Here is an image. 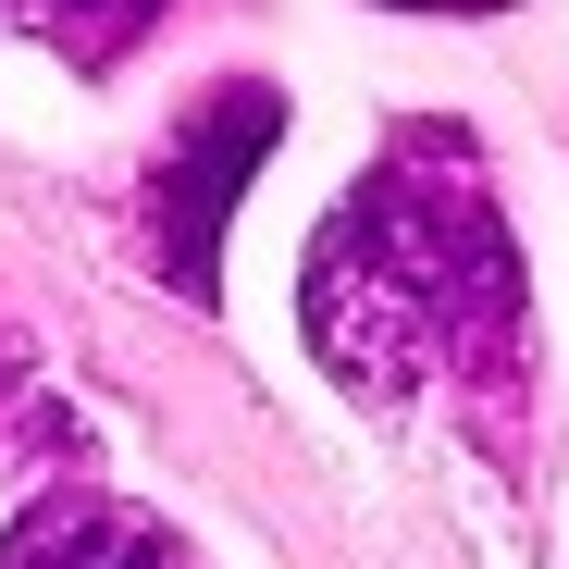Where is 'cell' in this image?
Wrapping results in <instances>:
<instances>
[{
  "label": "cell",
  "mask_w": 569,
  "mask_h": 569,
  "mask_svg": "<svg viewBox=\"0 0 569 569\" xmlns=\"http://www.w3.org/2000/svg\"><path fill=\"white\" fill-rule=\"evenodd\" d=\"M0 26H13V0H0Z\"/></svg>",
  "instance_id": "cell-6"
},
{
  "label": "cell",
  "mask_w": 569,
  "mask_h": 569,
  "mask_svg": "<svg viewBox=\"0 0 569 569\" xmlns=\"http://www.w3.org/2000/svg\"><path fill=\"white\" fill-rule=\"evenodd\" d=\"M298 322L322 371H347L359 397H421L458 385L470 409L520 397L532 371V310H520V248L496 223V186L470 161L458 124H409L310 236Z\"/></svg>",
  "instance_id": "cell-1"
},
{
  "label": "cell",
  "mask_w": 569,
  "mask_h": 569,
  "mask_svg": "<svg viewBox=\"0 0 569 569\" xmlns=\"http://www.w3.org/2000/svg\"><path fill=\"white\" fill-rule=\"evenodd\" d=\"M0 569H199V557H186L149 508H124L100 483H62V496H38L0 532Z\"/></svg>",
  "instance_id": "cell-3"
},
{
  "label": "cell",
  "mask_w": 569,
  "mask_h": 569,
  "mask_svg": "<svg viewBox=\"0 0 569 569\" xmlns=\"http://www.w3.org/2000/svg\"><path fill=\"white\" fill-rule=\"evenodd\" d=\"M397 13H496V0H397Z\"/></svg>",
  "instance_id": "cell-5"
},
{
  "label": "cell",
  "mask_w": 569,
  "mask_h": 569,
  "mask_svg": "<svg viewBox=\"0 0 569 569\" xmlns=\"http://www.w3.org/2000/svg\"><path fill=\"white\" fill-rule=\"evenodd\" d=\"M284 137V100L272 87H211L199 112L173 124L161 173H149V223H161V272H173V298H211L223 284V223L248 199V173L272 161Z\"/></svg>",
  "instance_id": "cell-2"
},
{
  "label": "cell",
  "mask_w": 569,
  "mask_h": 569,
  "mask_svg": "<svg viewBox=\"0 0 569 569\" xmlns=\"http://www.w3.org/2000/svg\"><path fill=\"white\" fill-rule=\"evenodd\" d=\"M149 13H161V0H13V26H38L62 62H112Z\"/></svg>",
  "instance_id": "cell-4"
}]
</instances>
